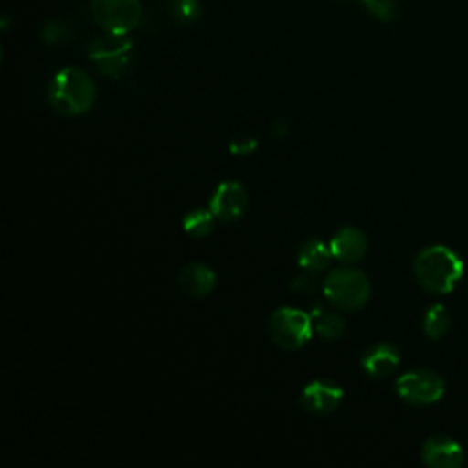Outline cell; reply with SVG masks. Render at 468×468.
<instances>
[{
    "mask_svg": "<svg viewBox=\"0 0 468 468\" xmlns=\"http://www.w3.org/2000/svg\"><path fill=\"white\" fill-rule=\"evenodd\" d=\"M417 282L430 292L446 294L455 289L464 274L463 258L446 245L424 247L413 260Z\"/></svg>",
    "mask_w": 468,
    "mask_h": 468,
    "instance_id": "obj_1",
    "label": "cell"
},
{
    "mask_svg": "<svg viewBox=\"0 0 468 468\" xmlns=\"http://www.w3.org/2000/svg\"><path fill=\"white\" fill-rule=\"evenodd\" d=\"M49 104L62 115L86 113L97 97L91 77L75 66H66L53 77L49 84Z\"/></svg>",
    "mask_w": 468,
    "mask_h": 468,
    "instance_id": "obj_2",
    "label": "cell"
},
{
    "mask_svg": "<svg viewBox=\"0 0 468 468\" xmlns=\"http://www.w3.org/2000/svg\"><path fill=\"white\" fill-rule=\"evenodd\" d=\"M322 292L335 307L344 311H355L369 300L371 285L362 271L340 267L331 271L322 282Z\"/></svg>",
    "mask_w": 468,
    "mask_h": 468,
    "instance_id": "obj_3",
    "label": "cell"
},
{
    "mask_svg": "<svg viewBox=\"0 0 468 468\" xmlns=\"http://www.w3.org/2000/svg\"><path fill=\"white\" fill-rule=\"evenodd\" d=\"M313 318L305 311L292 307H280L271 314L269 333L276 346L287 351L303 347L313 335Z\"/></svg>",
    "mask_w": 468,
    "mask_h": 468,
    "instance_id": "obj_4",
    "label": "cell"
},
{
    "mask_svg": "<svg viewBox=\"0 0 468 468\" xmlns=\"http://www.w3.org/2000/svg\"><path fill=\"white\" fill-rule=\"evenodd\" d=\"M91 15L106 33L126 35L143 15L141 0H91Z\"/></svg>",
    "mask_w": 468,
    "mask_h": 468,
    "instance_id": "obj_5",
    "label": "cell"
},
{
    "mask_svg": "<svg viewBox=\"0 0 468 468\" xmlns=\"http://www.w3.org/2000/svg\"><path fill=\"white\" fill-rule=\"evenodd\" d=\"M397 395L411 404H433L442 399L446 384L431 369H411L402 373L395 382Z\"/></svg>",
    "mask_w": 468,
    "mask_h": 468,
    "instance_id": "obj_6",
    "label": "cell"
},
{
    "mask_svg": "<svg viewBox=\"0 0 468 468\" xmlns=\"http://www.w3.org/2000/svg\"><path fill=\"white\" fill-rule=\"evenodd\" d=\"M130 51L132 42L126 38V35L106 33L91 42L88 55L104 75L119 77L130 62Z\"/></svg>",
    "mask_w": 468,
    "mask_h": 468,
    "instance_id": "obj_7",
    "label": "cell"
},
{
    "mask_svg": "<svg viewBox=\"0 0 468 468\" xmlns=\"http://www.w3.org/2000/svg\"><path fill=\"white\" fill-rule=\"evenodd\" d=\"M208 205L216 218H219L223 221H236L247 210L249 196L241 183L223 181L214 190Z\"/></svg>",
    "mask_w": 468,
    "mask_h": 468,
    "instance_id": "obj_8",
    "label": "cell"
},
{
    "mask_svg": "<svg viewBox=\"0 0 468 468\" xmlns=\"http://www.w3.org/2000/svg\"><path fill=\"white\" fill-rule=\"evenodd\" d=\"M344 399V391L340 386L329 380H313L309 382L300 395V404L303 410L318 415H325L335 411Z\"/></svg>",
    "mask_w": 468,
    "mask_h": 468,
    "instance_id": "obj_9",
    "label": "cell"
},
{
    "mask_svg": "<svg viewBox=\"0 0 468 468\" xmlns=\"http://www.w3.org/2000/svg\"><path fill=\"white\" fill-rule=\"evenodd\" d=\"M463 446L448 435H433L422 444V461L431 468H455L463 463Z\"/></svg>",
    "mask_w": 468,
    "mask_h": 468,
    "instance_id": "obj_10",
    "label": "cell"
},
{
    "mask_svg": "<svg viewBox=\"0 0 468 468\" xmlns=\"http://www.w3.org/2000/svg\"><path fill=\"white\" fill-rule=\"evenodd\" d=\"M333 258L344 263H355L362 260L367 252V239L362 230L355 227L340 229L329 241Z\"/></svg>",
    "mask_w": 468,
    "mask_h": 468,
    "instance_id": "obj_11",
    "label": "cell"
},
{
    "mask_svg": "<svg viewBox=\"0 0 468 468\" xmlns=\"http://www.w3.org/2000/svg\"><path fill=\"white\" fill-rule=\"evenodd\" d=\"M179 289L192 298H203L216 287V272L205 263H186L177 274Z\"/></svg>",
    "mask_w": 468,
    "mask_h": 468,
    "instance_id": "obj_12",
    "label": "cell"
},
{
    "mask_svg": "<svg viewBox=\"0 0 468 468\" xmlns=\"http://www.w3.org/2000/svg\"><path fill=\"white\" fill-rule=\"evenodd\" d=\"M360 364L369 377L386 378V377L393 375L395 369L399 367L400 355L395 346L382 342V344H375L373 347H369L364 353Z\"/></svg>",
    "mask_w": 468,
    "mask_h": 468,
    "instance_id": "obj_13",
    "label": "cell"
},
{
    "mask_svg": "<svg viewBox=\"0 0 468 468\" xmlns=\"http://www.w3.org/2000/svg\"><path fill=\"white\" fill-rule=\"evenodd\" d=\"M331 258L333 254L329 245H325L322 239H316V238L303 241L296 252V261L303 271H309V272L324 271L329 265Z\"/></svg>",
    "mask_w": 468,
    "mask_h": 468,
    "instance_id": "obj_14",
    "label": "cell"
},
{
    "mask_svg": "<svg viewBox=\"0 0 468 468\" xmlns=\"http://www.w3.org/2000/svg\"><path fill=\"white\" fill-rule=\"evenodd\" d=\"M313 318V329L318 333L324 340H336L344 333V318L335 313V311H325V309H314L311 313Z\"/></svg>",
    "mask_w": 468,
    "mask_h": 468,
    "instance_id": "obj_15",
    "label": "cell"
},
{
    "mask_svg": "<svg viewBox=\"0 0 468 468\" xmlns=\"http://www.w3.org/2000/svg\"><path fill=\"white\" fill-rule=\"evenodd\" d=\"M214 214L212 210H205V208H196L192 212H188L183 218V229L186 234L194 236V238H205L212 232L214 229Z\"/></svg>",
    "mask_w": 468,
    "mask_h": 468,
    "instance_id": "obj_16",
    "label": "cell"
},
{
    "mask_svg": "<svg viewBox=\"0 0 468 468\" xmlns=\"http://www.w3.org/2000/svg\"><path fill=\"white\" fill-rule=\"evenodd\" d=\"M422 325H424L426 336L431 338V340H437V338H441V336L448 331V327H450V313L446 311L444 305L435 303V305H431V307L426 311V314H424V324H422Z\"/></svg>",
    "mask_w": 468,
    "mask_h": 468,
    "instance_id": "obj_17",
    "label": "cell"
},
{
    "mask_svg": "<svg viewBox=\"0 0 468 468\" xmlns=\"http://www.w3.org/2000/svg\"><path fill=\"white\" fill-rule=\"evenodd\" d=\"M371 15L380 20H393L397 15V0H362Z\"/></svg>",
    "mask_w": 468,
    "mask_h": 468,
    "instance_id": "obj_18",
    "label": "cell"
},
{
    "mask_svg": "<svg viewBox=\"0 0 468 468\" xmlns=\"http://www.w3.org/2000/svg\"><path fill=\"white\" fill-rule=\"evenodd\" d=\"M199 2L197 0H176L174 2V16L181 24H190L199 16Z\"/></svg>",
    "mask_w": 468,
    "mask_h": 468,
    "instance_id": "obj_19",
    "label": "cell"
},
{
    "mask_svg": "<svg viewBox=\"0 0 468 468\" xmlns=\"http://www.w3.org/2000/svg\"><path fill=\"white\" fill-rule=\"evenodd\" d=\"M66 37H68V29H66V26H64L62 22H58V20L48 22V24L44 26V29H42V38H44L46 42H49V44L62 42Z\"/></svg>",
    "mask_w": 468,
    "mask_h": 468,
    "instance_id": "obj_20",
    "label": "cell"
},
{
    "mask_svg": "<svg viewBox=\"0 0 468 468\" xmlns=\"http://www.w3.org/2000/svg\"><path fill=\"white\" fill-rule=\"evenodd\" d=\"M318 287V280H316V272H309L305 271V274L298 276L292 280L291 283V289L300 292V294H309V292H314Z\"/></svg>",
    "mask_w": 468,
    "mask_h": 468,
    "instance_id": "obj_21",
    "label": "cell"
},
{
    "mask_svg": "<svg viewBox=\"0 0 468 468\" xmlns=\"http://www.w3.org/2000/svg\"><path fill=\"white\" fill-rule=\"evenodd\" d=\"M258 146V141L252 137H241L230 143V152L236 155H247L250 152H254Z\"/></svg>",
    "mask_w": 468,
    "mask_h": 468,
    "instance_id": "obj_22",
    "label": "cell"
}]
</instances>
